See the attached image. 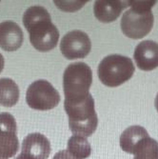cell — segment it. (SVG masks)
Instances as JSON below:
<instances>
[{
	"label": "cell",
	"mask_w": 158,
	"mask_h": 159,
	"mask_svg": "<svg viewBox=\"0 0 158 159\" xmlns=\"http://www.w3.org/2000/svg\"><path fill=\"white\" fill-rule=\"evenodd\" d=\"M23 25L33 47L41 52L53 50L59 40V31L52 22L49 11L41 6L30 7L23 14Z\"/></svg>",
	"instance_id": "6da1fadb"
},
{
	"label": "cell",
	"mask_w": 158,
	"mask_h": 159,
	"mask_svg": "<svg viewBox=\"0 0 158 159\" xmlns=\"http://www.w3.org/2000/svg\"><path fill=\"white\" fill-rule=\"evenodd\" d=\"M64 109L71 133L82 137L93 135L97 129L98 117L91 93L77 99H65Z\"/></svg>",
	"instance_id": "7a4b0ae2"
},
{
	"label": "cell",
	"mask_w": 158,
	"mask_h": 159,
	"mask_svg": "<svg viewBox=\"0 0 158 159\" xmlns=\"http://www.w3.org/2000/svg\"><path fill=\"white\" fill-rule=\"evenodd\" d=\"M157 1H129L131 9L124 12L121 18V30L129 38L145 37L153 27L154 17L151 8Z\"/></svg>",
	"instance_id": "3957f363"
},
{
	"label": "cell",
	"mask_w": 158,
	"mask_h": 159,
	"mask_svg": "<svg viewBox=\"0 0 158 159\" xmlns=\"http://www.w3.org/2000/svg\"><path fill=\"white\" fill-rule=\"evenodd\" d=\"M134 65L130 57L121 54H110L98 65V78L105 86L115 88L128 80L134 74Z\"/></svg>",
	"instance_id": "277c9868"
},
{
	"label": "cell",
	"mask_w": 158,
	"mask_h": 159,
	"mask_svg": "<svg viewBox=\"0 0 158 159\" xmlns=\"http://www.w3.org/2000/svg\"><path fill=\"white\" fill-rule=\"evenodd\" d=\"M93 83V70L84 62L70 64L63 75L65 99H77L89 94Z\"/></svg>",
	"instance_id": "5b68a950"
},
{
	"label": "cell",
	"mask_w": 158,
	"mask_h": 159,
	"mask_svg": "<svg viewBox=\"0 0 158 159\" xmlns=\"http://www.w3.org/2000/svg\"><path fill=\"white\" fill-rule=\"evenodd\" d=\"M60 94L47 80L40 79L32 83L26 93V102L36 111L54 109L60 102Z\"/></svg>",
	"instance_id": "8992f818"
},
{
	"label": "cell",
	"mask_w": 158,
	"mask_h": 159,
	"mask_svg": "<svg viewBox=\"0 0 158 159\" xmlns=\"http://www.w3.org/2000/svg\"><path fill=\"white\" fill-rule=\"evenodd\" d=\"M92 50V42L89 35L79 30L66 34L60 42V51L65 58L74 60L85 58Z\"/></svg>",
	"instance_id": "52a82bcc"
},
{
	"label": "cell",
	"mask_w": 158,
	"mask_h": 159,
	"mask_svg": "<svg viewBox=\"0 0 158 159\" xmlns=\"http://www.w3.org/2000/svg\"><path fill=\"white\" fill-rule=\"evenodd\" d=\"M17 125L9 112L0 113V155L4 158L13 157L18 152Z\"/></svg>",
	"instance_id": "ba28073f"
},
{
	"label": "cell",
	"mask_w": 158,
	"mask_h": 159,
	"mask_svg": "<svg viewBox=\"0 0 158 159\" xmlns=\"http://www.w3.org/2000/svg\"><path fill=\"white\" fill-rule=\"evenodd\" d=\"M133 59L141 70L150 71L158 68V43L144 40L136 46Z\"/></svg>",
	"instance_id": "9c48e42d"
},
{
	"label": "cell",
	"mask_w": 158,
	"mask_h": 159,
	"mask_svg": "<svg viewBox=\"0 0 158 159\" xmlns=\"http://www.w3.org/2000/svg\"><path fill=\"white\" fill-rule=\"evenodd\" d=\"M51 151L52 148L49 139L42 134H30L22 141L21 153H25L34 159H48Z\"/></svg>",
	"instance_id": "30bf717a"
},
{
	"label": "cell",
	"mask_w": 158,
	"mask_h": 159,
	"mask_svg": "<svg viewBox=\"0 0 158 159\" xmlns=\"http://www.w3.org/2000/svg\"><path fill=\"white\" fill-rule=\"evenodd\" d=\"M24 34L19 25L13 21L0 23V48L6 52L17 51L23 44Z\"/></svg>",
	"instance_id": "8fae6325"
},
{
	"label": "cell",
	"mask_w": 158,
	"mask_h": 159,
	"mask_svg": "<svg viewBox=\"0 0 158 159\" xmlns=\"http://www.w3.org/2000/svg\"><path fill=\"white\" fill-rule=\"evenodd\" d=\"M129 7V1H106L98 0L93 5L94 16L102 23L115 21L124 9Z\"/></svg>",
	"instance_id": "7c38bea8"
},
{
	"label": "cell",
	"mask_w": 158,
	"mask_h": 159,
	"mask_svg": "<svg viewBox=\"0 0 158 159\" xmlns=\"http://www.w3.org/2000/svg\"><path fill=\"white\" fill-rule=\"evenodd\" d=\"M150 135L144 127L138 125L131 126L127 128L120 135V147L125 152L132 154L134 147L142 139Z\"/></svg>",
	"instance_id": "4fadbf2b"
},
{
	"label": "cell",
	"mask_w": 158,
	"mask_h": 159,
	"mask_svg": "<svg viewBox=\"0 0 158 159\" xmlns=\"http://www.w3.org/2000/svg\"><path fill=\"white\" fill-rule=\"evenodd\" d=\"M19 95V88L12 79L0 78V105L7 108L13 107L18 102Z\"/></svg>",
	"instance_id": "5bb4252c"
},
{
	"label": "cell",
	"mask_w": 158,
	"mask_h": 159,
	"mask_svg": "<svg viewBox=\"0 0 158 159\" xmlns=\"http://www.w3.org/2000/svg\"><path fill=\"white\" fill-rule=\"evenodd\" d=\"M67 151L76 159H86L92 153V146L86 137L74 135L68 140Z\"/></svg>",
	"instance_id": "9a60e30c"
},
{
	"label": "cell",
	"mask_w": 158,
	"mask_h": 159,
	"mask_svg": "<svg viewBox=\"0 0 158 159\" xmlns=\"http://www.w3.org/2000/svg\"><path fill=\"white\" fill-rule=\"evenodd\" d=\"M132 154H134L133 159H158V142L148 136L134 147Z\"/></svg>",
	"instance_id": "2e32d148"
},
{
	"label": "cell",
	"mask_w": 158,
	"mask_h": 159,
	"mask_svg": "<svg viewBox=\"0 0 158 159\" xmlns=\"http://www.w3.org/2000/svg\"><path fill=\"white\" fill-rule=\"evenodd\" d=\"M87 1H54V4L65 11H75L79 10Z\"/></svg>",
	"instance_id": "e0dca14e"
},
{
	"label": "cell",
	"mask_w": 158,
	"mask_h": 159,
	"mask_svg": "<svg viewBox=\"0 0 158 159\" xmlns=\"http://www.w3.org/2000/svg\"><path fill=\"white\" fill-rule=\"evenodd\" d=\"M52 159H76V158L71 155L67 150H62V151H59L57 153H55Z\"/></svg>",
	"instance_id": "ac0fdd59"
},
{
	"label": "cell",
	"mask_w": 158,
	"mask_h": 159,
	"mask_svg": "<svg viewBox=\"0 0 158 159\" xmlns=\"http://www.w3.org/2000/svg\"><path fill=\"white\" fill-rule=\"evenodd\" d=\"M4 66H5V60H4V57H3V55H2L1 53H0V74H1V71L3 70Z\"/></svg>",
	"instance_id": "d6986e66"
},
{
	"label": "cell",
	"mask_w": 158,
	"mask_h": 159,
	"mask_svg": "<svg viewBox=\"0 0 158 159\" xmlns=\"http://www.w3.org/2000/svg\"><path fill=\"white\" fill-rule=\"evenodd\" d=\"M14 159H34V158H32L31 156H29L25 153H20L17 157H16Z\"/></svg>",
	"instance_id": "ffe728a7"
},
{
	"label": "cell",
	"mask_w": 158,
	"mask_h": 159,
	"mask_svg": "<svg viewBox=\"0 0 158 159\" xmlns=\"http://www.w3.org/2000/svg\"><path fill=\"white\" fill-rule=\"evenodd\" d=\"M154 106H155V109H156V111H158V93H157V94H156V96H155Z\"/></svg>",
	"instance_id": "44dd1931"
},
{
	"label": "cell",
	"mask_w": 158,
	"mask_h": 159,
	"mask_svg": "<svg viewBox=\"0 0 158 159\" xmlns=\"http://www.w3.org/2000/svg\"><path fill=\"white\" fill-rule=\"evenodd\" d=\"M0 159H7V158H4L3 156H1V155H0Z\"/></svg>",
	"instance_id": "7402d4cb"
}]
</instances>
